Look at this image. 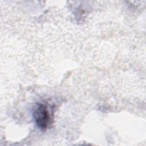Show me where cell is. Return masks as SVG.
<instances>
[{
  "label": "cell",
  "mask_w": 146,
  "mask_h": 146,
  "mask_svg": "<svg viewBox=\"0 0 146 146\" xmlns=\"http://www.w3.org/2000/svg\"><path fill=\"white\" fill-rule=\"evenodd\" d=\"M34 118L37 126L42 130L48 128L50 123L51 116L47 107L43 104H38L33 112Z\"/></svg>",
  "instance_id": "obj_1"
}]
</instances>
